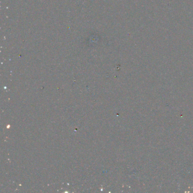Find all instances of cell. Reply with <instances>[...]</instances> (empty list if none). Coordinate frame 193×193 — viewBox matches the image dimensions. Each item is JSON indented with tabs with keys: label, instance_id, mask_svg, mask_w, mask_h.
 <instances>
[]
</instances>
